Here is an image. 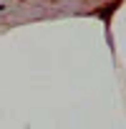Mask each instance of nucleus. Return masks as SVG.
I'll return each instance as SVG.
<instances>
[{
    "instance_id": "obj_1",
    "label": "nucleus",
    "mask_w": 126,
    "mask_h": 129,
    "mask_svg": "<svg viewBox=\"0 0 126 129\" xmlns=\"http://www.w3.org/2000/svg\"><path fill=\"white\" fill-rule=\"evenodd\" d=\"M0 10H5V5H0Z\"/></svg>"
}]
</instances>
